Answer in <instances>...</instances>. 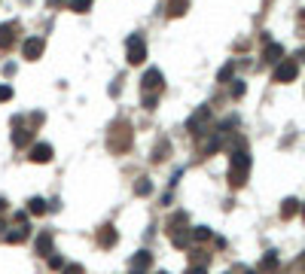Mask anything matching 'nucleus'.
Returning a JSON list of instances; mask_svg holds the SVG:
<instances>
[{
	"label": "nucleus",
	"instance_id": "f257e3e1",
	"mask_svg": "<svg viewBox=\"0 0 305 274\" xmlns=\"http://www.w3.org/2000/svg\"><path fill=\"white\" fill-rule=\"evenodd\" d=\"M247 174H250V156H247V150H238L232 153V161H229V183L232 186H244L247 183Z\"/></svg>",
	"mask_w": 305,
	"mask_h": 274
},
{
	"label": "nucleus",
	"instance_id": "f03ea898",
	"mask_svg": "<svg viewBox=\"0 0 305 274\" xmlns=\"http://www.w3.org/2000/svg\"><path fill=\"white\" fill-rule=\"evenodd\" d=\"M107 146H110V153H116V156L131 150V125L129 122H113L110 134H107Z\"/></svg>",
	"mask_w": 305,
	"mask_h": 274
},
{
	"label": "nucleus",
	"instance_id": "7ed1b4c3",
	"mask_svg": "<svg viewBox=\"0 0 305 274\" xmlns=\"http://www.w3.org/2000/svg\"><path fill=\"white\" fill-rule=\"evenodd\" d=\"M125 58H129V64H143V58H147V43H143L140 34H131L125 40Z\"/></svg>",
	"mask_w": 305,
	"mask_h": 274
},
{
	"label": "nucleus",
	"instance_id": "20e7f679",
	"mask_svg": "<svg viewBox=\"0 0 305 274\" xmlns=\"http://www.w3.org/2000/svg\"><path fill=\"white\" fill-rule=\"evenodd\" d=\"M140 88H143V95H159V91L165 88L162 73H159L156 67H150L147 73H143V79H140Z\"/></svg>",
	"mask_w": 305,
	"mask_h": 274
},
{
	"label": "nucleus",
	"instance_id": "39448f33",
	"mask_svg": "<svg viewBox=\"0 0 305 274\" xmlns=\"http://www.w3.org/2000/svg\"><path fill=\"white\" fill-rule=\"evenodd\" d=\"M296 73H299V64L296 61H278V67H275V82H293L296 79Z\"/></svg>",
	"mask_w": 305,
	"mask_h": 274
},
{
	"label": "nucleus",
	"instance_id": "423d86ee",
	"mask_svg": "<svg viewBox=\"0 0 305 274\" xmlns=\"http://www.w3.org/2000/svg\"><path fill=\"white\" fill-rule=\"evenodd\" d=\"M43 49H46V40H43V37H28V40L22 43V52H25L28 61H37L40 55H43Z\"/></svg>",
	"mask_w": 305,
	"mask_h": 274
},
{
	"label": "nucleus",
	"instance_id": "0eeeda50",
	"mask_svg": "<svg viewBox=\"0 0 305 274\" xmlns=\"http://www.w3.org/2000/svg\"><path fill=\"white\" fill-rule=\"evenodd\" d=\"M52 143H34L31 146V153H28V158L31 161H37V164H46V161H52Z\"/></svg>",
	"mask_w": 305,
	"mask_h": 274
},
{
	"label": "nucleus",
	"instance_id": "6e6552de",
	"mask_svg": "<svg viewBox=\"0 0 305 274\" xmlns=\"http://www.w3.org/2000/svg\"><path fill=\"white\" fill-rule=\"evenodd\" d=\"M208 119H211V110H208V107H199V110H195V113L189 116V122H186V128H189V131H192V134H205V131H202V125H205Z\"/></svg>",
	"mask_w": 305,
	"mask_h": 274
},
{
	"label": "nucleus",
	"instance_id": "1a4fd4ad",
	"mask_svg": "<svg viewBox=\"0 0 305 274\" xmlns=\"http://www.w3.org/2000/svg\"><path fill=\"white\" fill-rule=\"evenodd\" d=\"M15 31H19V25L15 22H6V25H0V49H12V43H15Z\"/></svg>",
	"mask_w": 305,
	"mask_h": 274
},
{
	"label": "nucleus",
	"instance_id": "9d476101",
	"mask_svg": "<svg viewBox=\"0 0 305 274\" xmlns=\"http://www.w3.org/2000/svg\"><path fill=\"white\" fill-rule=\"evenodd\" d=\"M153 265V253H147V250H140L134 259H131V274H147V268Z\"/></svg>",
	"mask_w": 305,
	"mask_h": 274
},
{
	"label": "nucleus",
	"instance_id": "9b49d317",
	"mask_svg": "<svg viewBox=\"0 0 305 274\" xmlns=\"http://www.w3.org/2000/svg\"><path fill=\"white\" fill-rule=\"evenodd\" d=\"M34 140V128L28 125V128H22V125H15V131H12V143L15 146H19V150H22V146H28Z\"/></svg>",
	"mask_w": 305,
	"mask_h": 274
},
{
	"label": "nucleus",
	"instance_id": "f8f14e48",
	"mask_svg": "<svg viewBox=\"0 0 305 274\" xmlns=\"http://www.w3.org/2000/svg\"><path fill=\"white\" fill-rule=\"evenodd\" d=\"M116 229L113 226H104V229H98V244L101 247H107V250H110V247H116Z\"/></svg>",
	"mask_w": 305,
	"mask_h": 274
},
{
	"label": "nucleus",
	"instance_id": "ddd939ff",
	"mask_svg": "<svg viewBox=\"0 0 305 274\" xmlns=\"http://www.w3.org/2000/svg\"><path fill=\"white\" fill-rule=\"evenodd\" d=\"M186 9H189V0H168V6H165L168 18H180Z\"/></svg>",
	"mask_w": 305,
	"mask_h": 274
},
{
	"label": "nucleus",
	"instance_id": "4468645a",
	"mask_svg": "<svg viewBox=\"0 0 305 274\" xmlns=\"http://www.w3.org/2000/svg\"><path fill=\"white\" fill-rule=\"evenodd\" d=\"M25 237H28V226H22V223H19L12 232H6V235H3V241H6V244H22Z\"/></svg>",
	"mask_w": 305,
	"mask_h": 274
},
{
	"label": "nucleus",
	"instance_id": "2eb2a0df",
	"mask_svg": "<svg viewBox=\"0 0 305 274\" xmlns=\"http://www.w3.org/2000/svg\"><path fill=\"white\" fill-rule=\"evenodd\" d=\"M281 55H284L281 43H268V46H265V52H262V58H265L268 64H278V61H281Z\"/></svg>",
	"mask_w": 305,
	"mask_h": 274
},
{
	"label": "nucleus",
	"instance_id": "dca6fc26",
	"mask_svg": "<svg viewBox=\"0 0 305 274\" xmlns=\"http://www.w3.org/2000/svg\"><path fill=\"white\" fill-rule=\"evenodd\" d=\"M171 244H174L177 250H186V247L192 244V235H189L186 229H183V232H174V235H171Z\"/></svg>",
	"mask_w": 305,
	"mask_h": 274
},
{
	"label": "nucleus",
	"instance_id": "f3484780",
	"mask_svg": "<svg viewBox=\"0 0 305 274\" xmlns=\"http://www.w3.org/2000/svg\"><path fill=\"white\" fill-rule=\"evenodd\" d=\"M37 253H40V256H49V253H52V232H43V235L37 237Z\"/></svg>",
	"mask_w": 305,
	"mask_h": 274
},
{
	"label": "nucleus",
	"instance_id": "a211bd4d",
	"mask_svg": "<svg viewBox=\"0 0 305 274\" xmlns=\"http://www.w3.org/2000/svg\"><path fill=\"white\" fill-rule=\"evenodd\" d=\"M46 210H49V204H46L43 198H31V201H28V213H34V216H43Z\"/></svg>",
	"mask_w": 305,
	"mask_h": 274
},
{
	"label": "nucleus",
	"instance_id": "6ab92c4d",
	"mask_svg": "<svg viewBox=\"0 0 305 274\" xmlns=\"http://www.w3.org/2000/svg\"><path fill=\"white\" fill-rule=\"evenodd\" d=\"M183 226H186V213H174V216L168 219V235L183 232Z\"/></svg>",
	"mask_w": 305,
	"mask_h": 274
},
{
	"label": "nucleus",
	"instance_id": "aec40b11",
	"mask_svg": "<svg viewBox=\"0 0 305 274\" xmlns=\"http://www.w3.org/2000/svg\"><path fill=\"white\" fill-rule=\"evenodd\" d=\"M296 210H299V201H296V198H287L284 204H281V216H284V219H290Z\"/></svg>",
	"mask_w": 305,
	"mask_h": 274
},
{
	"label": "nucleus",
	"instance_id": "412c9836",
	"mask_svg": "<svg viewBox=\"0 0 305 274\" xmlns=\"http://www.w3.org/2000/svg\"><path fill=\"white\" fill-rule=\"evenodd\" d=\"M67 6L74 12H88L92 9V0H67Z\"/></svg>",
	"mask_w": 305,
	"mask_h": 274
},
{
	"label": "nucleus",
	"instance_id": "4be33fe9",
	"mask_svg": "<svg viewBox=\"0 0 305 274\" xmlns=\"http://www.w3.org/2000/svg\"><path fill=\"white\" fill-rule=\"evenodd\" d=\"M189 235H192V241H195V244H202V241H208V237H211V229L199 226V229H192Z\"/></svg>",
	"mask_w": 305,
	"mask_h": 274
},
{
	"label": "nucleus",
	"instance_id": "5701e85b",
	"mask_svg": "<svg viewBox=\"0 0 305 274\" xmlns=\"http://www.w3.org/2000/svg\"><path fill=\"white\" fill-rule=\"evenodd\" d=\"M134 192H137V195H150V192H153V183H150V180H137V183H134Z\"/></svg>",
	"mask_w": 305,
	"mask_h": 274
},
{
	"label": "nucleus",
	"instance_id": "b1692460",
	"mask_svg": "<svg viewBox=\"0 0 305 274\" xmlns=\"http://www.w3.org/2000/svg\"><path fill=\"white\" fill-rule=\"evenodd\" d=\"M232 73H235V61H229V64L220 70V77H217V79H220V82H229V79H232Z\"/></svg>",
	"mask_w": 305,
	"mask_h": 274
},
{
	"label": "nucleus",
	"instance_id": "393cba45",
	"mask_svg": "<svg viewBox=\"0 0 305 274\" xmlns=\"http://www.w3.org/2000/svg\"><path fill=\"white\" fill-rule=\"evenodd\" d=\"M165 156H168V140H162V143L156 146V153H153V161H162Z\"/></svg>",
	"mask_w": 305,
	"mask_h": 274
},
{
	"label": "nucleus",
	"instance_id": "a878e982",
	"mask_svg": "<svg viewBox=\"0 0 305 274\" xmlns=\"http://www.w3.org/2000/svg\"><path fill=\"white\" fill-rule=\"evenodd\" d=\"M46 259H49V268H55V271H61V268H64V259H61V256H55V253H49Z\"/></svg>",
	"mask_w": 305,
	"mask_h": 274
},
{
	"label": "nucleus",
	"instance_id": "bb28decb",
	"mask_svg": "<svg viewBox=\"0 0 305 274\" xmlns=\"http://www.w3.org/2000/svg\"><path fill=\"white\" fill-rule=\"evenodd\" d=\"M275 265H278V256H275V253H268L265 259H262V268L268 271V268H275Z\"/></svg>",
	"mask_w": 305,
	"mask_h": 274
},
{
	"label": "nucleus",
	"instance_id": "cd10ccee",
	"mask_svg": "<svg viewBox=\"0 0 305 274\" xmlns=\"http://www.w3.org/2000/svg\"><path fill=\"white\" fill-rule=\"evenodd\" d=\"M156 101H159V95H143V107L147 110H156Z\"/></svg>",
	"mask_w": 305,
	"mask_h": 274
},
{
	"label": "nucleus",
	"instance_id": "c85d7f7f",
	"mask_svg": "<svg viewBox=\"0 0 305 274\" xmlns=\"http://www.w3.org/2000/svg\"><path fill=\"white\" fill-rule=\"evenodd\" d=\"M61 271H64V274H86V268H83V265H64Z\"/></svg>",
	"mask_w": 305,
	"mask_h": 274
},
{
	"label": "nucleus",
	"instance_id": "c756f323",
	"mask_svg": "<svg viewBox=\"0 0 305 274\" xmlns=\"http://www.w3.org/2000/svg\"><path fill=\"white\" fill-rule=\"evenodd\" d=\"M186 274H208V265H189Z\"/></svg>",
	"mask_w": 305,
	"mask_h": 274
},
{
	"label": "nucleus",
	"instance_id": "7c9ffc66",
	"mask_svg": "<svg viewBox=\"0 0 305 274\" xmlns=\"http://www.w3.org/2000/svg\"><path fill=\"white\" fill-rule=\"evenodd\" d=\"M241 95H244V82L235 79V85H232V98H241Z\"/></svg>",
	"mask_w": 305,
	"mask_h": 274
},
{
	"label": "nucleus",
	"instance_id": "2f4dec72",
	"mask_svg": "<svg viewBox=\"0 0 305 274\" xmlns=\"http://www.w3.org/2000/svg\"><path fill=\"white\" fill-rule=\"evenodd\" d=\"M12 98V88L9 85H0V101H9Z\"/></svg>",
	"mask_w": 305,
	"mask_h": 274
},
{
	"label": "nucleus",
	"instance_id": "473e14b6",
	"mask_svg": "<svg viewBox=\"0 0 305 274\" xmlns=\"http://www.w3.org/2000/svg\"><path fill=\"white\" fill-rule=\"evenodd\" d=\"M6 210V198H0V213H3Z\"/></svg>",
	"mask_w": 305,
	"mask_h": 274
},
{
	"label": "nucleus",
	"instance_id": "72a5a7b5",
	"mask_svg": "<svg viewBox=\"0 0 305 274\" xmlns=\"http://www.w3.org/2000/svg\"><path fill=\"white\" fill-rule=\"evenodd\" d=\"M64 3V0H49V6H61Z\"/></svg>",
	"mask_w": 305,
	"mask_h": 274
},
{
	"label": "nucleus",
	"instance_id": "f704fd0d",
	"mask_svg": "<svg viewBox=\"0 0 305 274\" xmlns=\"http://www.w3.org/2000/svg\"><path fill=\"white\" fill-rule=\"evenodd\" d=\"M299 61H305V49H302V52H299Z\"/></svg>",
	"mask_w": 305,
	"mask_h": 274
},
{
	"label": "nucleus",
	"instance_id": "c9c22d12",
	"mask_svg": "<svg viewBox=\"0 0 305 274\" xmlns=\"http://www.w3.org/2000/svg\"><path fill=\"white\" fill-rule=\"evenodd\" d=\"M302 219H305V207H302Z\"/></svg>",
	"mask_w": 305,
	"mask_h": 274
},
{
	"label": "nucleus",
	"instance_id": "e433bc0d",
	"mask_svg": "<svg viewBox=\"0 0 305 274\" xmlns=\"http://www.w3.org/2000/svg\"><path fill=\"white\" fill-rule=\"evenodd\" d=\"M247 274H257V271H247Z\"/></svg>",
	"mask_w": 305,
	"mask_h": 274
},
{
	"label": "nucleus",
	"instance_id": "4c0bfd02",
	"mask_svg": "<svg viewBox=\"0 0 305 274\" xmlns=\"http://www.w3.org/2000/svg\"><path fill=\"white\" fill-rule=\"evenodd\" d=\"M159 274H168V271H159Z\"/></svg>",
	"mask_w": 305,
	"mask_h": 274
}]
</instances>
